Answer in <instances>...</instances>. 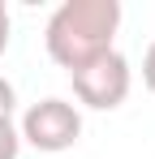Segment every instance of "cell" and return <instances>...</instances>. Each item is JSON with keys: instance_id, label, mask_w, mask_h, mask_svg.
Masks as SVG:
<instances>
[{"instance_id": "cell-1", "label": "cell", "mask_w": 155, "mask_h": 159, "mask_svg": "<svg viewBox=\"0 0 155 159\" xmlns=\"http://www.w3.org/2000/svg\"><path fill=\"white\" fill-rule=\"evenodd\" d=\"M116 26H121V4L116 0H65L48 17L43 43H48V56L60 69L78 73L82 65L112 52Z\"/></svg>"}, {"instance_id": "cell-2", "label": "cell", "mask_w": 155, "mask_h": 159, "mask_svg": "<svg viewBox=\"0 0 155 159\" xmlns=\"http://www.w3.org/2000/svg\"><path fill=\"white\" fill-rule=\"evenodd\" d=\"M22 142H30L35 151H69L78 138H82V112L65 99H39V103L26 107L22 116V129H17Z\"/></svg>"}, {"instance_id": "cell-3", "label": "cell", "mask_w": 155, "mask_h": 159, "mask_svg": "<svg viewBox=\"0 0 155 159\" xmlns=\"http://www.w3.org/2000/svg\"><path fill=\"white\" fill-rule=\"evenodd\" d=\"M69 78H73V95L86 107L112 112V107L125 103V95H129V60L112 48V52H103L99 60H91V65H82L78 73H69Z\"/></svg>"}, {"instance_id": "cell-4", "label": "cell", "mask_w": 155, "mask_h": 159, "mask_svg": "<svg viewBox=\"0 0 155 159\" xmlns=\"http://www.w3.org/2000/svg\"><path fill=\"white\" fill-rule=\"evenodd\" d=\"M22 151V138L13 129V120H0V159H17Z\"/></svg>"}, {"instance_id": "cell-5", "label": "cell", "mask_w": 155, "mask_h": 159, "mask_svg": "<svg viewBox=\"0 0 155 159\" xmlns=\"http://www.w3.org/2000/svg\"><path fill=\"white\" fill-rule=\"evenodd\" d=\"M13 107H17V90L9 78H0V120H13Z\"/></svg>"}, {"instance_id": "cell-6", "label": "cell", "mask_w": 155, "mask_h": 159, "mask_svg": "<svg viewBox=\"0 0 155 159\" xmlns=\"http://www.w3.org/2000/svg\"><path fill=\"white\" fill-rule=\"evenodd\" d=\"M142 82H147V90L155 95V43L147 48V56H142Z\"/></svg>"}, {"instance_id": "cell-7", "label": "cell", "mask_w": 155, "mask_h": 159, "mask_svg": "<svg viewBox=\"0 0 155 159\" xmlns=\"http://www.w3.org/2000/svg\"><path fill=\"white\" fill-rule=\"evenodd\" d=\"M9 9H4V0H0V56H4V48H9Z\"/></svg>"}]
</instances>
